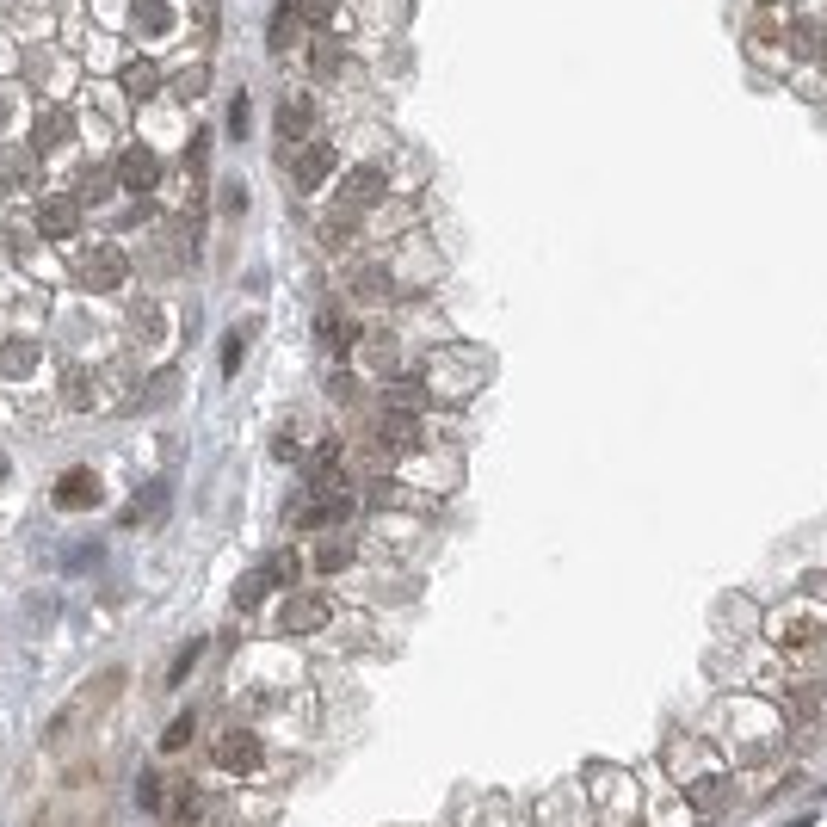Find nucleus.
<instances>
[{"label": "nucleus", "instance_id": "1", "mask_svg": "<svg viewBox=\"0 0 827 827\" xmlns=\"http://www.w3.org/2000/svg\"><path fill=\"white\" fill-rule=\"evenodd\" d=\"M488 383V365L482 358H457V352H439L433 365H426V395L433 402H463L470 389Z\"/></svg>", "mask_w": 827, "mask_h": 827}, {"label": "nucleus", "instance_id": "2", "mask_svg": "<svg viewBox=\"0 0 827 827\" xmlns=\"http://www.w3.org/2000/svg\"><path fill=\"white\" fill-rule=\"evenodd\" d=\"M68 272H75V284H81V291H118V284L130 278V260L118 254L112 241H99V247H81V254H75V266H68Z\"/></svg>", "mask_w": 827, "mask_h": 827}, {"label": "nucleus", "instance_id": "3", "mask_svg": "<svg viewBox=\"0 0 827 827\" xmlns=\"http://www.w3.org/2000/svg\"><path fill=\"white\" fill-rule=\"evenodd\" d=\"M383 192H389V173H383V167H352L334 210H340V217H358V210H371Z\"/></svg>", "mask_w": 827, "mask_h": 827}, {"label": "nucleus", "instance_id": "4", "mask_svg": "<svg viewBox=\"0 0 827 827\" xmlns=\"http://www.w3.org/2000/svg\"><path fill=\"white\" fill-rule=\"evenodd\" d=\"M260 760H266V741L254 729H223L217 735V766L223 772H254Z\"/></svg>", "mask_w": 827, "mask_h": 827}, {"label": "nucleus", "instance_id": "5", "mask_svg": "<svg viewBox=\"0 0 827 827\" xmlns=\"http://www.w3.org/2000/svg\"><path fill=\"white\" fill-rule=\"evenodd\" d=\"M328 599H321V593H291V599H284V611H278V630L284 636H309V630H321V624H328Z\"/></svg>", "mask_w": 827, "mask_h": 827}, {"label": "nucleus", "instance_id": "6", "mask_svg": "<svg viewBox=\"0 0 827 827\" xmlns=\"http://www.w3.org/2000/svg\"><path fill=\"white\" fill-rule=\"evenodd\" d=\"M346 291H352L358 303H389V297H395V272L377 266V260H358V266L346 272Z\"/></svg>", "mask_w": 827, "mask_h": 827}, {"label": "nucleus", "instance_id": "7", "mask_svg": "<svg viewBox=\"0 0 827 827\" xmlns=\"http://www.w3.org/2000/svg\"><path fill=\"white\" fill-rule=\"evenodd\" d=\"M50 494H56V507H62V513H87V507H99V476L75 463L68 476H56V488H50Z\"/></svg>", "mask_w": 827, "mask_h": 827}, {"label": "nucleus", "instance_id": "8", "mask_svg": "<svg viewBox=\"0 0 827 827\" xmlns=\"http://www.w3.org/2000/svg\"><path fill=\"white\" fill-rule=\"evenodd\" d=\"M38 229H44L50 241L75 235V229H81V198H75V192H50V198L38 204Z\"/></svg>", "mask_w": 827, "mask_h": 827}, {"label": "nucleus", "instance_id": "9", "mask_svg": "<svg viewBox=\"0 0 827 827\" xmlns=\"http://www.w3.org/2000/svg\"><path fill=\"white\" fill-rule=\"evenodd\" d=\"M291 179H297L303 192L328 186V179H334V149H328V142H309V149H297V155H291Z\"/></svg>", "mask_w": 827, "mask_h": 827}, {"label": "nucleus", "instance_id": "10", "mask_svg": "<svg viewBox=\"0 0 827 827\" xmlns=\"http://www.w3.org/2000/svg\"><path fill=\"white\" fill-rule=\"evenodd\" d=\"M377 445H383L389 457H402V451H414V445H420V414H402V408H389V414H377Z\"/></svg>", "mask_w": 827, "mask_h": 827}, {"label": "nucleus", "instance_id": "11", "mask_svg": "<svg viewBox=\"0 0 827 827\" xmlns=\"http://www.w3.org/2000/svg\"><path fill=\"white\" fill-rule=\"evenodd\" d=\"M167 803H173L167 815H173V821H186V827H210V821H217V809H223V803H210L198 784H173V790H167Z\"/></svg>", "mask_w": 827, "mask_h": 827}, {"label": "nucleus", "instance_id": "12", "mask_svg": "<svg viewBox=\"0 0 827 827\" xmlns=\"http://www.w3.org/2000/svg\"><path fill=\"white\" fill-rule=\"evenodd\" d=\"M62 402L75 408V414H93V408L105 402V383H99L87 365H68V371H62Z\"/></svg>", "mask_w": 827, "mask_h": 827}, {"label": "nucleus", "instance_id": "13", "mask_svg": "<svg viewBox=\"0 0 827 827\" xmlns=\"http://www.w3.org/2000/svg\"><path fill=\"white\" fill-rule=\"evenodd\" d=\"M358 358H365L377 377H402V371H408L402 340H389V334H365V340H358Z\"/></svg>", "mask_w": 827, "mask_h": 827}, {"label": "nucleus", "instance_id": "14", "mask_svg": "<svg viewBox=\"0 0 827 827\" xmlns=\"http://www.w3.org/2000/svg\"><path fill=\"white\" fill-rule=\"evenodd\" d=\"M118 186H130V192H155V186H161V161H155L149 149H124V155H118Z\"/></svg>", "mask_w": 827, "mask_h": 827}, {"label": "nucleus", "instance_id": "15", "mask_svg": "<svg viewBox=\"0 0 827 827\" xmlns=\"http://www.w3.org/2000/svg\"><path fill=\"white\" fill-rule=\"evenodd\" d=\"M44 19H50L44 0H0V25L19 31V38H44Z\"/></svg>", "mask_w": 827, "mask_h": 827}, {"label": "nucleus", "instance_id": "16", "mask_svg": "<svg viewBox=\"0 0 827 827\" xmlns=\"http://www.w3.org/2000/svg\"><path fill=\"white\" fill-rule=\"evenodd\" d=\"M315 334H321V340H328L334 352H352L358 340H365V328H358V321H346L340 309H321V315H315Z\"/></svg>", "mask_w": 827, "mask_h": 827}, {"label": "nucleus", "instance_id": "17", "mask_svg": "<svg viewBox=\"0 0 827 827\" xmlns=\"http://www.w3.org/2000/svg\"><path fill=\"white\" fill-rule=\"evenodd\" d=\"M31 81H38V87H56V81H75V62H68L62 50H50V44H38V50H31Z\"/></svg>", "mask_w": 827, "mask_h": 827}, {"label": "nucleus", "instance_id": "18", "mask_svg": "<svg viewBox=\"0 0 827 827\" xmlns=\"http://www.w3.org/2000/svg\"><path fill=\"white\" fill-rule=\"evenodd\" d=\"M38 358H44L38 340H7V346H0V377H31V371H38Z\"/></svg>", "mask_w": 827, "mask_h": 827}, {"label": "nucleus", "instance_id": "19", "mask_svg": "<svg viewBox=\"0 0 827 827\" xmlns=\"http://www.w3.org/2000/svg\"><path fill=\"white\" fill-rule=\"evenodd\" d=\"M68 130H75V124H68V112H56V105H50V112H38V130H31V149H38V155L62 149V142H68Z\"/></svg>", "mask_w": 827, "mask_h": 827}, {"label": "nucleus", "instance_id": "20", "mask_svg": "<svg viewBox=\"0 0 827 827\" xmlns=\"http://www.w3.org/2000/svg\"><path fill=\"white\" fill-rule=\"evenodd\" d=\"M124 93H130V99H155V93H161V68H155L149 56H136V62L124 68Z\"/></svg>", "mask_w": 827, "mask_h": 827}, {"label": "nucleus", "instance_id": "21", "mask_svg": "<svg viewBox=\"0 0 827 827\" xmlns=\"http://www.w3.org/2000/svg\"><path fill=\"white\" fill-rule=\"evenodd\" d=\"M0 179H7V186H31V179H38V149H7L0 155Z\"/></svg>", "mask_w": 827, "mask_h": 827}, {"label": "nucleus", "instance_id": "22", "mask_svg": "<svg viewBox=\"0 0 827 827\" xmlns=\"http://www.w3.org/2000/svg\"><path fill=\"white\" fill-rule=\"evenodd\" d=\"M278 130H284V142H303V136L315 130L309 99H284V105H278Z\"/></svg>", "mask_w": 827, "mask_h": 827}, {"label": "nucleus", "instance_id": "23", "mask_svg": "<svg viewBox=\"0 0 827 827\" xmlns=\"http://www.w3.org/2000/svg\"><path fill=\"white\" fill-rule=\"evenodd\" d=\"M266 593H272V574H266V568L241 574V581H235V611H254V605H260Z\"/></svg>", "mask_w": 827, "mask_h": 827}, {"label": "nucleus", "instance_id": "24", "mask_svg": "<svg viewBox=\"0 0 827 827\" xmlns=\"http://www.w3.org/2000/svg\"><path fill=\"white\" fill-rule=\"evenodd\" d=\"M297 19L309 31H328V25H340V0H297Z\"/></svg>", "mask_w": 827, "mask_h": 827}, {"label": "nucleus", "instance_id": "25", "mask_svg": "<svg viewBox=\"0 0 827 827\" xmlns=\"http://www.w3.org/2000/svg\"><path fill=\"white\" fill-rule=\"evenodd\" d=\"M315 568H321V574L352 568V544H346V537H328V544H315Z\"/></svg>", "mask_w": 827, "mask_h": 827}, {"label": "nucleus", "instance_id": "26", "mask_svg": "<svg viewBox=\"0 0 827 827\" xmlns=\"http://www.w3.org/2000/svg\"><path fill=\"white\" fill-rule=\"evenodd\" d=\"M161 507H167V482H149V488L136 494V507H130V525H142V519H155Z\"/></svg>", "mask_w": 827, "mask_h": 827}, {"label": "nucleus", "instance_id": "27", "mask_svg": "<svg viewBox=\"0 0 827 827\" xmlns=\"http://www.w3.org/2000/svg\"><path fill=\"white\" fill-rule=\"evenodd\" d=\"M266 574H272V587H291L297 574H303V556H297V550H278V556L266 562Z\"/></svg>", "mask_w": 827, "mask_h": 827}, {"label": "nucleus", "instance_id": "28", "mask_svg": "<svg viewBox=\"0 0 827 827\" xmlns=\"http://www.w3.org/2000/svg\"><path fill=\"white\" fill-rule=\"evenodd\" d=\"M136 19H142V31H167L173 7H167V0H136Z\"/></svg>", "mask_w": 827, "mask_h": 827}, {"label": "nucleus", "instance_id": "29", "mask_svg": "<svg viewBox=\"0 0 827 827\" xmlns=\"http://www.w3.org/2000/svg\"><path fill=\"white\" fill-rule=\"evenodd\" d=\"M192 729H198V723H192V710H186V716H173V723L161 729V753H179V747L192 741Z\"/></svg>", "mask_w": 827, "mask_h": 827}, {"label": "nucleus", "instance_id": "30", "mask_svg": "<svg viewBox=\"0 0 827 827\" xmlns=\"http://www.w3.org/2000/svg\"><path fill=\"white\" fill-rule=\"evenodd\" d=\"M136 809L161 815V772H142V778H136Z\"/></svg>", "mask_w": 827, "mask_h": 827}, {"label": "nucleus", "instance_id": "31", "mask_svg": "<svg viewBox=\"0 0 827 827\" xmlns=\"http://www.w3.org/2000/svg\"><path fill=\"white\" fill-rule=\"evenodd\" d=\"M198 655H204V636H192V642H186V649H179V661L167 667V686H179V679H186V673H192V661H198Z\"/></svg>", "mask_w": 827, "mask_h": 827}, {"label": "nucleus", "instance_id": "32", "mask_svg": "<svg viewBox=\"0 0 827 827\" xmlns=\"http://www.w3.org/2000/svg\"><path fill=\"white\" fill-rule=\"evenodd\" d=\"M686 797H692V809H710L716 797H723V778H716V772H710V778H692Z\"/></svg>", "mask_w": 827, "mask_h": 827}, {"label": "nucleus", "instance_id": "33", "mask_svg": "<svg viewBox=\"0 0 827 827\" xmlns=\"http://www.w3.org/2000/svg\"><path fill=\"white\" fill-rule=\"evenodd\" d=\"M155 315H161L155 303H142V309H136V321H130V334H136V340H155V334H161V321H155Z\"/></svg>", "mask_w": 827, "mask_h": 827}, {"label": "nucleus", "instance_id": "34", "mask_svg": "<svg viewBox=\"0 0 827 827\" xmlns=\"http://www.w3.org/2000/svg\"><path fill=\"white\" fill-rule=\"evenodd\" d=\"M291 38H297V13H291V7H284V13L272 19V50H284V44H291Z\"/></svg>", "mask_w": 827, "mask_h": 827}, {"label": "nucleus", "instance_id": "35", "mask_svg": "<svg viewBox=\"0 0 827 827\" xmlns=\"http://www.w3.org/2000/svg\"><path fill=\"white\" fill-rule=\"evenodd\" d=\"M241 352H247V334L235 328V334L223 340V371H235V365H241Z\"/></svg>", "mask_w": 827, "mask_h": 827}, {"label": "nucleus", "instance_id": "36", "mask_svg": "<svg viewBox=\"0 0 827 827\" xmlns=\"http://www.w3.org/2000/svg\"><path fill=\"white\" fill-rule=\"evenodd\" d=\"M173 87L186 93V99H192V93H204V68H198V62H192V68H179V81H173Z\"/></svg>", "mask_w": 827, "mask_h": 827}, {"label": "nucleus", "instance_id": "37", "mask_svg": "<svg viewBox=\"0 0 827 827\" xmlns=\"http://www.w3.org/2000/svg\"><path fill=\"white\" fill-rule=\"evenodd\" d=\"M803 599H821V605H827V568L803 574Z\"/></svg>", "mask_w": 827, "mask_h": 827}, {"label": "nucleus", "instance_id": "38", "mask_svg": "<svg viewBox=\"0 0 827 827\" xmlns=\"http://www.w3.org/2000/svg\"><path fill=\"white\" fill-rule=\"evenodd\" d=\"M229 136H247V93H235L229 105Z\"/></svg>", "mask_w": 827, "mask_h": 827}, {"label": "nucleus", "instance_id": "39", "mask_svg": "<svg viewBox=\"0 0 827 827\" xmlns=\"http://www.w3.org/2000/svg\"><path fill=\"white\" fill-rule=\"evenodd\" d=\"M0 476H7V457H0Z\"/></svg>", "mask_w": 827, "mask_h": 827}, {"label": "nucleus", "instance_id": "40", "mask_svg": "<svg viewBox=\"0 0 827 827\" xmlns=\"http://www.w3.org/2000/svg\"><path fill=\"white\" fill-rule=\"evenodd\" d=\"M760 7H778V0H760Z\"/></svg>", "mask_w": 827, "mask_h": 827}]
</instances>
